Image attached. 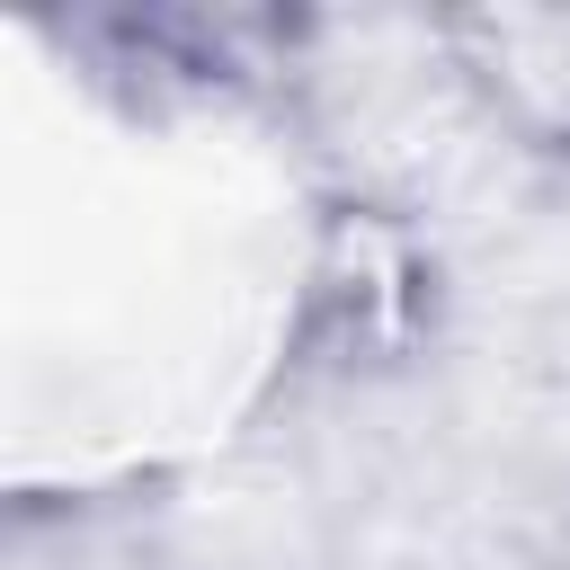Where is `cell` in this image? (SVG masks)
Segmentation results:
<instances>
[{
	"label": "cell",
	"instance_id": "1",
	"mask_svg": "<svg viewBox=\"0 0 570 570\" xmlns=\"http://www.w3.org/2000/svg\"><path fill=\"white\" fill-rule=\"evenodd\" d=\"M445 71L481 98L490 125L517 142L570 151V0H499L436 18Z\"/></svg>",
	"mask_w": 570,
	"mask_h": 570
}]
</instances>
